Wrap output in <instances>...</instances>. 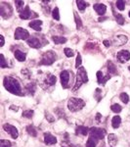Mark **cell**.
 Instances as JSON below:
<instances>
[{"mask_svg": "<svg viewBox=\"0 0 130 147\" xmlns=\"http://www.w3.org/2000/svg\"><path fill=\"white\" fill-rule=\"evenodd\" d=\"M111 109H112L113 112L115 113H120L121 112V106L119 105V104H113V105H112V107H111Z\"/></svg>", "mask_w": 130, "mask_h": 147, "instance_id": "cell-28", "label": "cell"}, {"mask_svg": "<svg viewBox=\"0 0 130 147\" xmlns=\"http://www.w3.org/2000/svg\"><path fill=\"white\" fill-rule=\"evenodd\" d=\"M57 56L53 51H48L43 54L40 61V65H52L56 61Z\"/></svg>", "mask_w": 130, "mask_h": 147, "instance_id": "cell-5", "label": "cell"}, {"mask_svg": "<svg viewBox=\"0 0 130 147\" xmlns=\"http://www.w3.org/2000/svg\"><path fill=\"white\" fill-rule=\"evenodd\" d=\"M119 98H120V100L125 104H127L129 102V96H128V94L125 93V92H121V93H120Z\"/></svg>", "mask_w": 130, "mask_h": 147, "instance_id": "cell-25", "label": "cell"}, {"mask_svg": "<svg viewBox=\"0 0 130 147\" xmlns=\"http://www.w3.org/2000/svg\"><path fill=\"white\" fill-rule=\"evenodd\" d=\"M85 106V102L80 98H75V97H72L68 100V107L70 109V112H77L80 111Z\"/></svg>", "mask_w": 130, "mask_h": 147, "instance_id": "cell-3", "label": "cell"}, {"mask_svg": "<svg viewBox=\"0 0 130 147\" xmlns=\"http://www.w3.org/2000/svg\"><path fill=\"white\" fill-rule=\"evenodd\" d=\"M117 40H119L120 41L119 45H123L125 42L127 41V36H125V35H117Z\"/></svg>", "mask_w": 130, "mask_h": 147, "instance_id": "cell-32", "label": "cell"}, {"mask_svg": "<svg viewBox=\"0 0 130 147\" xmlns=\"http://www.w3.org/2000/svg\"><path fill=\"white\" fill-rule=\"evenodd\" d=\"M128 70L130 71V66H129V67H128Z\"/></svg>", "mask_w": 130, "mask_h": 147, "instance_id": "cell-44", "label": "cell"}, {"mask_svg": "<svg viewBox=\"0 0 130 147\" xmlns=\"http://www.w3.org/2000/svg\"><path fill=\"white\" fill-rule=\"evenodd\" d=\"M52 40H53L54 43H56V44H63L67 42V38L63 36H53L52 37Z\"/></svg>", "mask_w": 130, "mask_h": 147, "instance_id": "cell-20", "label": "cell"}, {"mask_svg": "<svg viewBox=\"0 0 130 147\" xmlns=\"http://www.w3.org/2000/svg\"><path fill=\"white\" fill-rule=\"evenodd\" d=\"M64 52H65V54H66V56H67V57H72L74 55V51H72L70 48H65V49H64Z\"/></svg>", "mask_w": 130, "mask_h": 147, "instance_id": "cell-38", "label": "cell"}, {"mask_svg": "<svg viewBox=\"0 0 130 147\" xmlns=\"http://www.w3.org/2000/svg\"><path fill=\"white\" fill-rule=\"evenodd\" d=\"M74 19H75V23H76V28H80L82 27V24H81V20H80L79 16L77 15L76 12H74Z\"/></svg>", "mask_w": 130, "mask_h": 147, "instance_id": "cell-30", "label": "cell"}, {"mask_svg": "<svg viewBox=\"0 0 130 147\" xmlns=\"http://www.w3.org/2000/svg\"><path fill=\"white\" fill-rule=\"evenodd\" d=\"M94 10H95L99 15L103 16V15H105L106 11H107V7L104 5V4L98 3V4H95V5H94Z\"/></svg>", "mask_w": 130, "mask_h": 147, "instance_id": "cell-15", "label": "cell"}, {"mask_svg": "<svg viewBox=\"0 0 130 147\" xmlns=\"http://www.w3.org/2000/svg\"><path fill=\"white\" fill-rule=\"evenodd\" d=\"M108 139H109V143L111 144V145H113V146H115V144L117 143V137L115 134H111L110 136H109L108 137Z\"/></svg>", "mask_w": 130, "mask_h": 147, "instance_id": "cell-23", "label": "cell"}, {"mask_svg": "<svg viewBox=\"0 0 130 147\" xmlns=\"http://www.w3.org/2000/svg\"><path fill=\"white\" fill-rule=\"evenodd\" d=\"M28 26H29L31 28H34V30H36V32H40V30H41L42 21H40V20L31 21V22L28 24Z\"/></svg>", "mask_w": 130, "mask_h": 147, "instance_id": "cell-16", "label": "cell"}, {"mask_svg": "<svg viewBox=\"0 0 130 147\" xmlns=\"http://www.w3.org/2000/svg\"><path fill=\"white\" fill-rule=\"evenodd\" d=\"M120 124H121V119H120V117L119 116H115L112 120L113 127V129H117V127H119Z\"/></svg>", "mask_w": 130, "mask_h": 147, "instance_id": "cell-19", "label": "cell"}, {"mask_svg": "<svg viewBox=\"0 0 130 147\" xmlns=\"http://www.w3.org/2000/svg\"><path fill=\"white\" fill-rule=\"evenodd\" d=\"M15 4H16V6H17V10L20 12V13L23 11V4H25V2L23 1H16Z\"/></svg>", "mask_w": 130, "mask_h": 147, "instance_id": "cell-31", "label": "cell"}, {"mask_svg": "<svg viewBox=\"0 0 130 147\" xmlns=\"http://www.w3.org/2000/svg\"><path fill=\"white\" fill-rule=\"evenodd\" d=\"M3 129L8 132V134L12 136V138L13 139L18 138L19 132H18V129L16 127H14V125H12L10 124H5V125H3Z\"/></svg>", "mask_w": 130, "mask_h": 147, "instance_id": "cell-8", "label": "cell"}, {"mask_svg": "<svg viewBox=\"0 0 130 147\" xmlns=\"http://www.w3.org/2000/svg\"><path fill=\"white\" fill-rule=\"evenodd\" d=\"M46 84H49V85H54L56 84V82H57V79H56V77L55 76H53V75H48L47 76V78H46Z\"/></svg>", "mask_w": 130, "mask_h": 147, "instance_id": "cell-21", "label": "cell"}, {"mask_svg": "<svg viewBox=\"0 0 130 147\" xmlns=\"http://www.w3.org/2000/svg\"><path fill=\"white\" fill-rule=\"evenodd\" d=\"M61 77V84L64 88H67L68 84V80H70V74L68 71H63L60 75Z\"/></svg>", "mask_w": 130, "mask_h": 147, "instance_id": "cell-11", "label": "cell"}, {"mask_svg": "<svg viewBox=\"0 0 130 147\" xmlns=\"http://www.w3.org/2000/svg\"><path fill=\"white\" fill-rule=\"evenodd\" d=\"M101 118H102V115H101L100 113H97V115H96V120H97V122H100Z\"/></svg>", "mask_w": 130, "mask_h": 147, "instance_id": "cell-41", "label": "cell"}, {"mask_svg": "<svg viewBox=\"0 0 130 147\" xmlns=\"http://www.w3.org/2000/svg\"><path fill=\"white\" fill-rule=\"evenodd\" d=\"M115 19H117V24H119V25H120V26H122L125 23L124 18H123V16H122L121 14H117V15L115 16Z\"/></svg>", "mask_w": 130, "mask_h": 147, "instance_id": "cell-29", "label": "cell"}, {"mask_svg": "<svg viewBox=\"0 0 130 147\" xmlns=\"http://www.w3.org/2000/svg\"><path fill=\"white\" fill-rule=\"evenodd\" d=\"M0 147H11V142L6 139L0 140Z\"/></svg>", "mask_w": 130, "mask_h": 147, "instance_id": "cell-37", "label": "cell"}, {"mask_svg": "<svg viewBox=\"0 0 130 147\" xmlns=\"http://www.w3.org/2000/svg\"><path fill=\"white\" fill-rule=\"evenodd\" d=\"M27 42L28 45L30 47H32V48H40V47H41V42H40V40L37 38V37H34V36L29 37V38L27 40Z\"/></svg>", "mask_w": 130, "mask_h": 147, "instance_id": "cell-12", "label": "cell"}, {"mask_svg": "<svg viewBox=\"0 0 130 147\" xmlns=\"http://www.w3.org/2000/svg\"><path fill=\"white\" fill-rule=\"evenodd\" d=\"M14 55H15L16 59H17L18 61H20V62H23V61L25 60V54L20 50H16Z\"/></svg>", "mask_w": 130, "mask_h": 147, "instance_id": "cell-18", "label": "cell"}, {"mask_svg": "<svg viewBox=\"0 0 130 147\" xmlns=\"http://www.w3.org/2000/svg\"><path fill=\"white\" fill-rule=\"evenodd\" d=\"M52 14H53V18L55 19L56 21H59L60 20V13H59V8H56L54 9L53 12H52Z\"/></svg>", "mask_w": 130, "mask_h": 147, "instance_id": "cell-34", "label": "cell"}, {"mask_svg": "<svg viewBox=\"0 0 130 147\" xmlns=\"http://www.w3.org/2000/svg\"><path fill=\"white\" fill-rule=\"evenodd\" d=\"M44 142L47 145H53V144L57 143V138L54 136H52L51 134L47 132V134H44Z\"/></svg>", "mask_w": 130, "mask_h": 147, "instance_id": "cell-13", "label": "cell"}, {"mask_svg": "<svg viewBox=\"0 0 130 147\" xmlns=\"http://www.w3.org/2000/svg\"><path fill=\"white\" fill-rule=\"evenodd\" d=\"M0 40H1V43H0V46H4V43H5V40H4L3 35H0Z\"/></svg>", "mask_w": 130, "mask_h": 147, "instance_id": "cell-40", "label": "cell"}, {"mask_svg": "<svg viewBox=\"0 0 130 147\" xmlns=\"http://www.w3.org/2000/svg\"><path fill=\"white\" fill-rule=\"evenodd\" d=\"M108 69H109L108 71L110 74H113V75H117V68H115V66L113 65V62H111V61H109L108 62Z\"/></svg>", "mask_w": 130, "mask_h": 147, "instance_id": "cell-22", "label": "cell"}, {"mask_svg": "<svg viewBox=\"0 0 130 147\" xmlns=\"http://www.w3.org/2000/svg\"><path fill=\"white\" fill-rule=\"evenodd\" d=\"M34 110H25L23 112V117L27 118V119H31L34 116Z\"/></svg>", "mask_w": 130, "mask_h": 147, "instance_id": "cell-27", "label": "cell"}, {"mask_svg": "<svg viewBox=\"0 0 130 147\" xmlns=\"http://www.w3.org/2000/svg\"><path fill=\"white\" fill-rule=\"evenodd\" d=\"M76 5H77V7H78V9L80 11H84V9L86 8V6L88 5V3L79 0V1H76Z\"/></svg>", "mask_w": 130, "mask_h": 147, "instance_id": "cell-26", "label": "cell"}, {"mask_svg": "<svg viewBox=\"0 0 130 147\" xmlns=\"http://www.w3.org/2000/svg\"><path fill=\"white\" fill-rule=\"evenodd\" d=\"M80 65H81V55L78 53L76 56V63H75V68L78 69V67L80 68Z\"/></svg>", "mask_w": 130, "mask_h": 147, "instance_id": "cell-39", "label": "cell"}, {"mask_svg": "<svg viewBox=\"0 0 130 147\" xmlns=\"http://www.w3.org/2000/svg\"><path fill=\"white\" fill-rule=\"evenodd\" d=\"M88 82V77H87V73L86 70L83 67H80L77 70V74H76V82L74 84V90H76L78 89L80 86H81L82 84H85V82Z\"/></svg>", "mask_w": 130, "mask_h": 147, "instance_id": "cell-2", "label": "cell"}, {"mask_svg": "<svg viewBox=\"0 0 130 147\" xmlns=\"http://www.w3.org/2000/svg\"><path fill=\"white\" fill-rule=\"evenodd\" d=\"M10 109H12V110H14V111H18L19 108L17 107V106H16V107H15V106H11Z\"/></svg>", "mask_w": 130, "mask_h": 147, "instance_id": "cell-43", "label": "cell"}, {"mask_svg": "<svg viewBox=\"0 0 130 147\" xmlns=\"http://www.w3.org/2000/svg\"><path fill=\"white\" fill-rule=\"evenodd\" d=\"M89 129L88 127H83V125H78V127H76V129H75V134H77V136H87V134H89Z\"/></svg>", "mask_w": 130, "mask_h": 147, "instance_id": "cell-14", "label": "cell"}, {"mask_svg": "<svg viewBox=\"0 0 130 147\" xmlns=\"http://www.w3.org/2000/svg\"><path fill=\"white\" fill-rule=\"evenodd\" d=\"M86 147H96V141L93 138L89 137L88 140L86 142Z\"/></svg>", "mask_w": 130, "mask_h": 147, "instance_id": "cell-35", "label": "cell"}, {"mask_svg": "<svg viewBox=\"0 0 130 147\" xmlns=\"http://www.w3.org/2000/svg\"><path fill=\"white\" fill-rule=\"evenodd\" d=\"M117 60H119L120 63L127 62L128 60H130V53H129V51H127V50L119 51V53H117Z\"/></svg>", "mask_w": 130, "mask_h": 147, "instance_id": "cell-10", "label": "cell"}, {"mask_svg": "<svg viewBox=\"0 0 130 147\" xmlns=\"http://www.w3.org/2000/svg\"><path fill=\"white\" fill-rule=\"evenodd\" d=\"M89 134H90L91 138H93L97 142L105 137L106 130L100 129V127H91L90 130H89Z\"/></svg>", "mask_w": 130, "mask_h": 147, "instance_id": "cell-4", "label": "cell"}, {"mask_svg": "<svg viewBox=\"0 0 130 147\" xmlns=\"http://www.w3.org/2000/svg\"><path fill=\"white\" fill-rule=\"evenodd\" d=\"M117 9H119V10L123 11L124 7H125V2L122 1V0H119V1H117Z\"/></svg>", "mask_w": 130, "mask_h": 147, "instance_id": "cell-33", "label": "cell"}, {"mask_svg": "<svg viewBox=\"0 0 130 147\" xmlns=\"http://www.w3.org/2000/svg\"><path fill=\"white\" fill-rule=\"evenodd\" d=\"M104 45L109 47V46L111 45V42H110V41H108V40H104Z\"/></svg>", "mask_w": 130, "mask_h": 147, "instance_id": "cell-42", "label": "cell"}, {"mask_svg": "<svg viewBox=\"0 0 130 147\" xmlns=\"http://www.w3.org/2000/svg\"><path fill=\"white\" fill-rule=\"evenodd\" d=\"M37 16H38L37 13H35V12L30 10L28 6L25 7V8L23 9V11L20 13V18L22 19V20H28V19L37 18Z\"/></svg>", "mask_w": 130, "mask_h": 147, "instance_id": "cell-7", "label": "cell"}, {"mask_svg": "<svg viewBox=\"0 0 130 147\" xmlns=\"http://www.w3.org/2000/svg\"><path fill=\"white\" fill-rule=\"evenodd\" d=\"M27 131L31 136H37V131H36V129H34V125H28V127H27Z\"/></svg>", "mask_w": 130, "mask_h": 147, "instance_id": "cell-24", "label": "cell"}, {"mask_svg": "<svg viewBox=\"0 0 130 147\" xmlns=\"http://www.w3.org/2000/svg\"><path fill=\"white\" fill-rule=\"evenodd\" d=\"M110 79V77L109 76H107V77H104L103 73L101 72V71H98L97 72V80H98V84H105L106 82Z\"/></svg>", "mask_w": 130, "mask_h": 147, "instance_id": "cell-17", "label": "cell"}, {"mask_svg": "<svg viewBox=\"0 0 130 147\" xmlns=\"http://www.w3.org/2000/svg\"><path fill=\"white\" fill-rule=\"evenodd\" d=\"M0 15L3 19H8L12 15V8L9 4L5 2H1L0 3Z\"/></svg>", "mask_w": 130, "mask_h": 147, "instance_id": "cell-6", "label": "cell"}, {"mask_svg": "<svg viewBox=\"0 0 130 147\" xmlns=\"http://www.w3.org/2000/svg\"><path fill=\"white\" fill-rule=\"evenodd\" d=\"M4 87L11 92L12 94H15V95H23L22 93V87H21L20 82H18V80L14 79L11 77H5L3 80Z\"/></svg>", "mask_w": 130, "mask_h": 147, "instance_id": "cell-1", "label": "cell"}, {"mask_svg": "<svg viewBox=\"0 0 130 147\" xmlns=\"http://www.w3.org/2000/svg\"><path fill=\"white\" fill-rule=\"evenodd\" d=\"M29 37V32L25 28H17L15 30V38L17 40L20 39H27Z\"/></svg>", "mask_w": 130, "mask_h": 147, "instance_id": "cell-9", "label": "cell"}, {"mask_svg": "<svg viewBox=\"0 0 130 147\" xmlns=\"http://www.w3.org/2000/svg\"><path fill=\"white\" fill-rule=\"evenodd\" d=\"M128 15H129V17H130V11H129V14H128Z\"/></svg>", "mask_w": 130, "mask_h": 147, "instance_id": "cell-45", "label": "cell"}, {"mask_svg": "<svg viewBox=\"0 0 130 147\" xmlns=\"http://www.w3.org/2000/svg\"><path fill=\"white\" fill-rule=\"evenodd\" d=\"M0 58H1V62H0V67L1 68H7L8 67V64L6 63V60L4 58L3 54H0Z\"/></svg>", "mask_w": 130, "mask_h": 147, "instance_id": "cell-36", "label": "cell"}]
</instances>
